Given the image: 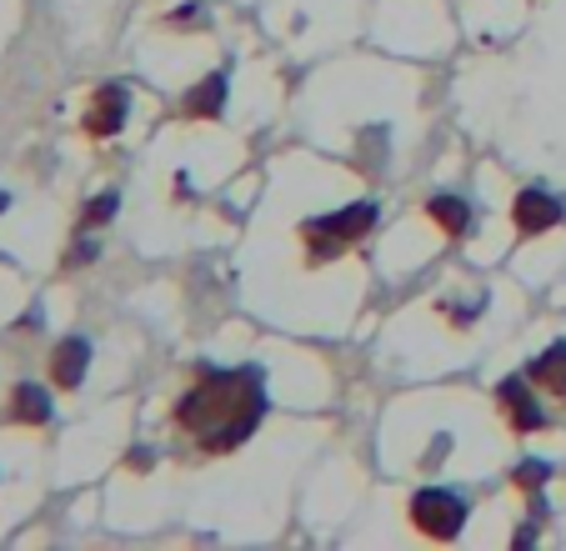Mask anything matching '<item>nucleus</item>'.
Here are the masks:
<instances>
[{
    "label": "nucleus",
    "mask_w": 566,
    "mask_h": 551,
    "mask_svg": "<svg viewBox=\"0 0 566 551\" xmlns=\"http://www.w3.org/2000/svg\"><path fill=\"white\" fill-rule=\"evenodd\" d=\"M266 416V392L256 372H201L196 386L176 402V426L206 456H226L247 441Z\"/></svg>",
    "instance_id": "f257e3e1"
},
{
    "label": "nucleus",
    "mask_w": 566,
    "mask_h": 551,
    "mask_svg": "<svg viewBox=\"0 0 566 551\" xmlns=\"http://www.w3.org/2000/svg\"><path fill=\"white\" fill-rule=\"evenodd\" d=\"M376 226V206L371 201H356L346 211H332V216H316V221L301 226V241H306V256L311 261H336L342 251H352L366 231Z\"/></svg>",
    "instance_id": "f03ea898"
},
{
    "label": "nucleus",
    "mask_w": 566,
    "mask_h": 551,
    "mask_svg": "<svg viewBox=\"0 0 566 551\" xmlns=\"http://www.w3.org/2000/svg\"><path fill=\"white\" fill-rule=\"evenodd\" d=\"M411 521H417L421 537L431 541H451L461 537V527H467V501L451 497V491H417V501H411Z\"/></svg>",
    "instance_id": "7ed1b4c3"
},
{
    "label": "nucleus",
    "mask_w": 566,
    "mask_h": 551,
    "mask_svg": "<svg viewBox=\"0 0 566 551\" xmlns=\"http://www.w3.org/2000/svg\"><path fill=\"white\" fill-rule=\"evenodd\" d=\"M512 216H516V231L542 236V231H552V226L562 221V201H556L552 191H542V186H532V191L516 196Z\"/></svg>",
    "instance_id": "20e7f679"
},
{
    "label": "nucleus",
    "mask_w": 566,
    "mask_h": 551,
    "mask_svg": "<svg viewBox=\"0 0 566 551\" xmlns=\"http://www.w3.org/2000/svg\"><path fill=\"white\" fill-rule=\"evenodd\" d=\"M120 126H126V91H120V85H106V91H96V101H91L86 136L106 141V136H116Z\"/></svg>",
    "instance_id": "39448f33"
},
{
    "label": "nucleus",
    "mask_w": 566,
    "mask_h": 551,
    "mask_svg": "<svg viewBox=\"0 0 566 551\" xmlns=\"http://www.w3.org/2000/svg\"><path fill=\"white\" fill-rule=\"evenodd\" d=\"M86 366H91V346L86 341H61L55 346V361H51V376L61 392H75V386L86 382Z\"/></svg>",
    "instance_id": "423d86ee"
},
{
    "label": "nucleus",
    "mask_w": 566,
    "mask_h": 551,
    "mask_svg": "<svg viewBox=\"0 0 566 551\" xmlns=\"http://www.w3.org/2000/svg\"><path fill=\"white\" fill-rule=\"evenodd\" d=\"M221 101H226V75L216 71V75H206L196 91H186V101H181V116H196V121H211V116H221Z\"/></svg>",
    "instance_id": "0eeeda50"
},
{
    "label": "nucleus",
    "mask_w": 566,
    "mask_h": 551,
    "mask_svg": "<svg viewBox=\"0 0 566 551\" xmlns=\"http://www.w3.org/2000/svg\"><path fill=\"white\" fill-rule=\"evenodd\" d=\"M11 416H15V422H25V426H45V422H51V396H45L41 386L21 382L11 392Z\"/></svg>",
    "instance_id": "6e6552de"
},
{
    "label": "nucleus",
    "mask_w": 566,
    "mask_h": 551,
    "mask_svg": "<svg viewBox=\"0 0 566 551\" xmlns=\"http://www.w3.org/2000/svg\"><path fill=\"white\" fill-rule=\"evenodd\" d=\"M427 216L441 226L447 236H467L471 231V206L461 201V196H431Z\"/></svg>",
    "instance_id": "1a4fd4ad"
},
{
    "label": "nucleus",
    "mask_w": 566,
    "mask_h": 551,
    "mask_svg": "<svg viewBox=\"0 0 566 551\" xmlns=\"http://www.w3.org/2000/svg\"><path fill=\"white\" fill-rule=\"evenodd\" d=\"M502 406L512 412V426H516V432H536V426H542V412H536L532 392H526L522 382H502Z\"/></svg>",
    "instance_id": "9d476101"
},
{
    "label": "nucleus",
    "mask_w": 566,
    "mask_h": 551,
    "mask_svg": "<svg viewBox=\"0 0 566 551\" xmlns=\"http://www.w3.org/2000/svg\"><path fill=\"white\" fill-rule=\"evenodd\" d=\"M532 382L552 396H566V341L546 351L542 361H532Z\"/></svg>",
    "instance_id": "9b49d317"
},
{
    "label": "nucleus",
    "mask_w": 566,
    "mask_h": 551,
    "mask_svg": "<svg viewBox=\"0 0 566 551\" xmlns=\"http://www.w3.org/2000/svg\"><path fill=\"white\" fill-rule=\"evenodd\" d=\"M116 206H120V201H116V191L96 196V201H91V206H86V221H81V226H86V231H96V226H101V221H111V216H116Z\"/></svg>",
    "instance_id": "f8f14e48"
},
{
    "label": "nucleus",
    "mask_w": 566,
    "mask_h": 551,
    "mask_svg": "<svg viewBox=\"0 0 566 551\" xmlns=\"http://www.w3.org/2000/svg\"><path fill=\"white\" fill-rule=\"evenodd\" d=\"M516 481H522V487H542V481H546V467H542V461H526V467L516 471Z\"/></svg>",
    "instance_id": "ddd939ff"
},
{
    "label": "nucleus",
    "mask_w": 566,
    "mask_h": 551,
    "mask_svg": "<svg viewBox=\"0 0 566 551\" xmlns=\"http://www.w3.org/2000/svg\"><path fill=\"white\" fill-rule=\"evenodd\" d=\"M0 211H6V191H0Z\"/></svg>",
    "instance_id": "4468645a"
}]
</instances>
